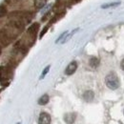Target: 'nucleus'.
Returning a JSON list of instances; mask_svg holds the SVG:
<instances>
[{
	"mask_svg": "<svg viewBox=\"0 0 124 124\" xmlns=\"http://www.w3.org/2000/svg\"><path fill=\"white\" fill-rule=\"evenodd\" d=\"M106 86L111 90H116L119 87V79L115 73H110L105 78Z\"/></svg>",
	"mask_w": 124,
	"mask_h": 124,
	"instance_id": "f257e3e1",
	"label": "nucleus"
},
{
	"mask_svg": "<svg viewBox=\"0 0 124 124\" xmlns=\"http://www.w3.org/2000/svg\"><path fill=\"white\" fill-rule=\"evenodd\" d=\"M77 69H78V63L76 61L71 62V63L67 66V68H66V70H65V74H66L67 76H71V75H73V74L77 71Z\"/></svg>",
	"mask_w": 124,
	"mask_h": 124,
	"instance_id": "f03ea898",
	"label": "nucleus"
},
{
	"mask_svg": "<svg viewBox=\"0 0 124 124\" xmlns=\"http://www.w3.org/2000/svg\"><path fill=\"white\" fill-rule=\"evenodd\" d=\"M38 124H51V116L47 113H41L38 118Z\"/></svg>",
	"mask_w": 124,
	"mask_h": 124,
	"instance_id": "7ed1b4c3",
	"label": "nucleus"
},
{
	"mask_svg": "<svg viewBox=\"0 0 124 124\" xmlns=\"http://www.w3.org/2000/svg\"><path fill=\"white\" fill-rule=\"evenodd\" d=\"M64 120H65L68 124L74 123L75 120H76V114H73V113L66 114V115L64 116Z\"/></svg>",
	"mask_w": 124,
	"mask_h": 124,
	"instance_id": "20e7f679",
	"label": "nucleus"
},
{
	"mask_svg": "<svg viewBox=\"0 0 124 124\" xmlns=\"http://www.w3.org/2000/svg\"><path fill=\"white\" fill-rule=\"evenodd\" d=\"M94 97V93L93 91H86L83 94V98L86 101H92Z\"/></svg>",
	"mask_w": 124,
	"mask_h": 124,
	"instance_id": "39448f33",
	"label": "nucleus"
},
{
	"mask_svg": "<svg viewBox=\"0 0 124 124\" xmlns=\"http://www.w3.org/2000/svg\"><path fill=\"white\" fill-rule=\"evenodd\" d=\"M47 3V0H34V7L36 9H41L43 8Z\"/></svg>",
	"mask_w": 124,
	"mask_h": 124,
	"instance_id": "423d86ee",
	"label": "nucleus"
},
{
	"mask_svg": "<svg viewBox=\"0 0 124 124\" xmlns=\"http://www.w3.org/2000/svg\"><path fill=\"white\" fill-rule=\"evenodd\" d=\"M48 102H49V95L48 94H43L38 100V104L39 105H45Z\"/></svg>",
	"mask_w": 124,
	"mask_h": 124,
	"instance_id": "0eeeda50",
	"label": "nucleus"
},
{
	"mask_svg": "<svg viewBox=\"0 0 124 124\" xmlns=\"http://www.w3.org/2000/svg\"><path fill=\"white\" fill-rule=\"evenodd\" d=\"M89 64H90V66L92 68H96L98 66V64H99V60L96 57H92L90 59V61H89Z\"/></svg>",
	"mask_w": 124,
	"mask_h": 124,
	"instance_id": "6e6552de",
	"label": "nucleus"
},
{
	"mask_svg": "<svg viewBox=\"0 0 124 124\" xmlns=\"http://www.w3.org/2000/svg\"><path fill=\"white\" fill-rule=\"evenodd\" d=\"M78 31V29H76V30H74L73 31H71L70 33L68 32V33H67V35L64 37V39L61 41V43H65V42H67V41H68V40H69V39H70V38H71V37H72V36H73V35H74V34H75Z\"/></svg>",
	"mask_w": 124,
	"mask_h": 124,
	"instance_id": "1a4fd4ad",
	"label": "nucleus"
},
{
	"mask_svg": "<svg viewBox=\"0 0 124 124\" xmlns=\"http://www.w3.org/2000/svg\"><path fill=\"white\" fill-rule=\"evenodd\" d=\"M120 3L119 2H113V3H108V4H104L101 6L102 9H108V8H114V7H116L118 6Z\"/></svg>",
	"mask_w": 124,
	"mask_h": 124,
	"instance_id": "9d476101",
	"label": "nucleus"
},
{
	"mask_svg": "<svg viewBox=\"0 0 124 124\" xmlns=\"http://www.w3.org/2000/svg\"><path fill=\"white\" fill-rule=\"evenodd\" d=\"M38 30V24L37 23H35V24H33V25H31V27L29 28V30H28V32L29 33H32V34H34L36 31Z\"/></svg>",
	"mask_w": 124,
	"mask_h": 124,
	"instance_id": "9b49d317",
	"label": "nucleus"
},
{
	"mask_svg": "<svg viewBox=\"0 0 124 124\" xmlns=\"http://www.w3.org/2000/svg\"><path fill=\"white\" fill-rule=\"evenodd\" d=\"M49 70H50V66H47L46 68L44 69V71L42 72V74H41V77H40V79H43V78H45V76H46L47 74H48Z\"/></svg>",
	"mask_w": 124,
	"mask_h": 124,
	"instance_id": "f8f14e48",
	"label": "nucleus"
},
{
	"mask_svg": "<svg viewBox=\"0 0 124 124\" xmlns=\"http://www.w3.org/2000/svg\"><path fill=\"white\" fill-rule=\"evenodd\" d=\"M6 13H7L6 8H5L4 6H0V17H2V16H5V15H6Z\"/></svg>",
	"mask_w": 124,
	"mask_h": 124,
	"instance_id": "ddd939ff",
	"label": "nucleus"
},
{
	"mask_svg": "<svg viewBox=\"0 0 124 124\" xmlns=\"http://www.w3.org/2000/svg\"><path fill=\"white\" fill-rule=\"evenodd\" d=\"M67 33H68V31H64L63 33H61V35H60V36H59V37H58V38L56 39V41H55V43H58V42H59L60 40H63V39H64V37H65V36L67 35Z\"/></svg>",
	"mask_w": 124,
	"mask_h": 124,
	"instance_id": "4468645a",
	"label": "nucleus"
},
{
	"mask_svg": "<svg viewBox=\"0 0 124 124\" xmlns=\"http://www.w3.org/2000/svg\"><path fill=\"white\" fill-rule=\"evenodd\" d=\"M48 28H49V26H46V27L44 28V30L41 31V33H40V38H41V37H42V36H43V35L45 34V32H46L47 30H48Z\"/></svg>",
	"mask_w": 124,
	"mask_h": 124,
	"instance_id": "2eb2a0df",
	"label": "nucleus"
},
{
	"mask_svg": "<svg viewBox=\"0 0 124 124\" xmlns=\"http://www.w3.org/2000/svg\"><path fill=\"white\" fill-rule=\"evenodd\" d=\"M120 65H121V69H122V70L124 71V59L122 60V61H121V64H120Z\"/></svg>",
	"mask_w": 124,
	"mask_h": 124,
	"instance_id": "dca6fc26",
	"label": "nucleus"
},
{
	"mask_svg": "<svg viewBox=\"0 0 124 124\" xmlns=\"http://www.w3.org/2000/svg\"><path fill=\"white\" fill-rule=\"evenodd\" d=\"M18 124H20V123H18Z\"/></svg>",
	"mask_w": 124,
	"mask_h": 124,
	"instance_id": "f3484780",
	"label": "nucleus"
}]
</instances>
